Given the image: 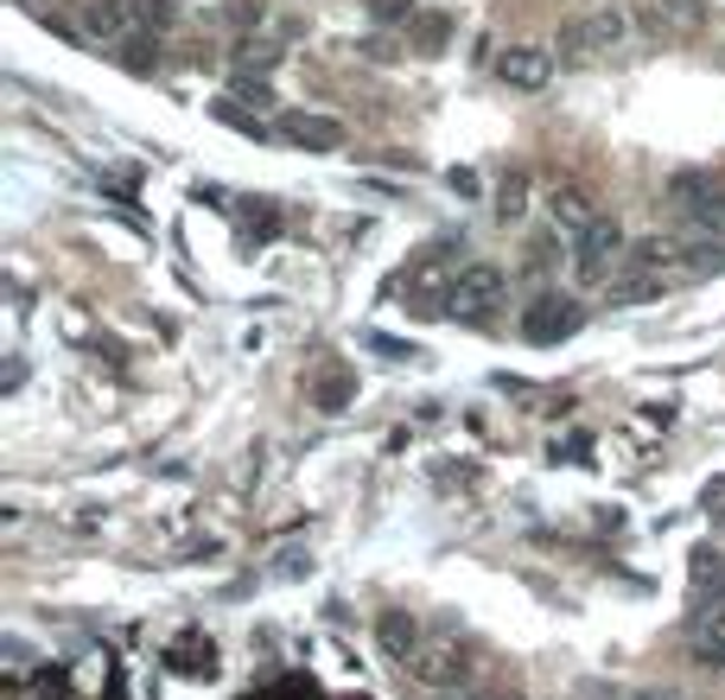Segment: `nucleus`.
Returning a JSON list of instances; mask_svg holds the SVG:
<instances>
[{"label":"nucleus","mask_w":725,"mask_h":700,"mask_svg":"<svg viewBox=\"0 0 725 700\" xmlns=\"http://www.w3.org/2000/svg\"><path fill=\"white\" fill-rule=\"evenodd\" d=\"M503 293H509V274L491 268V261H471L452 274V293H445V318H484V312L503 306Z\"/></svg>","instance_id":"f257e3e1"},{"label":"nucleus","mask_w":725,"mask_h":700,"mask_svg":"<svg viewBox=\"0 0 725 700\" xmlns=\"http://www.w3.org/2000/svg\"><path fill=\"white\" fill-rule=\"evenodd\" d=\"M618 255H623L618 217H592V230L572 242V281L579 286H605L611 281V268H618Z\"/></svg>","instance_id":"f03ea898"},{"label":"nucleus","mask_w":725,"mask_h":700,"mask_svg":"<svg viewBox=\"0 0 725 700\" xmlns=\"http://www.w3.org/2000/svg\"><path fill=\"white\" fill-rule=\"evenodd\" d=\"M630 20H623L618 7H592V13H572L567 27H560V58H605L618 45Z\"/></svg>","instance_id":"7ed1b4c3"},{"label":"nucleus","mask_w":725,"mask_h":700,"mask_svg":"<svg viewBox=\"0 0 725 700\" xmlns=\"http://www.w3.org/2000/svg\"><path fill=\"white\" fill-rule=\"evenodd\" d=\"M408 675H414L427 694H452V688L471 675V662H465V649L452 644V637H427V644L408 656Z\"/></svg>","instance_id":"20e7f679"},{"label":"nucleus","mask_w":725,"mask_h":700,"mask_svg":"<svg viewBox=\"0 0 725 700\" xmlns=\"http://www.w3.org/2000/svg\"><path fill=\"white\" fill-rule=\"evenodd\" d=\"M579 325H586V306L567 300V293H547V300H535V306L522 312V337H528V344H542V351H547V344H567Z\"/></svg>","instance_id":"39448f33"},{"label":"nucleus","mask_w":725,"mask_h":700,"mask_svg":"<svg viewBox=\"0 0 725 700\" xmlns=\"http://www.w3.org/2000/svg\"><path fill=\"white\" fill-rule=\"evenodd\" d=\"M687 579H694L700 618H706V624H725V554H713V547H694Z\"/></svg>","instance_id":"423d86ee"},{"label":"nucleus","mask_w":725,"mask_h":700,"mask_svg":"<svg viewBox=\"0 0 725 700\" xmlns=\"http://www.w3.org/2000/svg\"><path fill=\"white\" fill-rule=\"evenodd\" d=\"M496 77L509 83V90H547V77H554V58H547L542 45H509V52L496 58Z\"/></svg>","instance_id":"0eeeda50"},{"label":"nucleus","mask_w":725,"mask_h":700,"mask_svg":"<svg viewBox=\"0 0 725 700\" xmlns=\"http://www.w3.org/2000/svg\"><path fill=\"white\" fill-rule=\"evenodd\" d=\"M547 217H554V230H560V236H572V242H579V236L592 230L598 210L586 205V191H572V185H554V191H547Z\"/></svg>","instance_id":"6e6552de"},{"label":"nucleus","mask_w":725,"mask_h":700,"mask_svg":"<svg viewBox=\"0 0 725 700\" xmlns=\"http://www.w3.org/2000/svg\"><path fill=\"white\" fill-rule=\"evenodd\" d=\"M281 134L293 140V147H312V154H332V147H344V122H332V115H286Z\"/></svg>","instance_id":"1a4fd4ad"},{"label":"nucleus","mask_w":725,"mask_h":700,"mask_svg":"<svg viewBox=\"0 0 725 700\" xmlns=\"http://www.w3.org/2000/svg\"><path fill=\"white\" fill-rule=\"evenodd\" d=\"M376 644H382V656H395V662H408L420 644H427V630H420L408 612H382L376 618Z\"/></svg>","instance_id":"9d476101"},{"label":"nucleus","mask_w":725,"mask_h":700,"mask_svg":"<svg viewBox=\"0 0 725 700\" xmlns=\"http://www.w3.org/2000/svg\"><path fill=\"white\" fill-rule=\"evenodd\" d=\"M166 662L179 675H210V662H217V649H210V637H198V630H185L179 644L166 649Z\"/></svg>","instance_id":"9b49d317"},{"label":"nucleus","mask_w":725,"mask_h":700,"mask_svg":"<svg viewBox=\"0 0 725 700\" xmlns=\"http://www.w3.org/2000/svg\"><path fill=\"white\" fill-rule=\"evenodd\" d=\"M649 27H655V32H694L700 27V7H694V0H655V7H649Z\"/></svg>","instance_id":"f8f14e48"},{"label":"nucleus","mask_w":725,"mask_h":700,"mask_svg":"<svg viewBox=\"0 0 725 700\" xmlns=\"http://www.w3.org/2000/svg\"><path fill=\"white\" fill-rule=\"evenodd\" d=\"M83 27L96 32V39H122V32H128V7H122V0H96V7L83 13Z\"/></svg>","instance_id":"ddd939ff"},{"label":"nucleus","mask_w":725,"mask_h":700,"mask_svg":"<svg viewBox=\"0 0 725 700\" xmlns=\"http://www.w3.org/2000/svg\"><path fill=\"white\" fill-rule=\"evenodd\" d=\"M445 32H452V20H445V13H420V20H414V52L433 58V52L445 45Z\"/></svg>","instance_id":"4468645a"},{"label":"nucleus","mask_w":725,"mask_h":700,"mask_svg":"<svg viewBox=\"0 0 725 700\" xmlns=\"http://www.w3.org/2000/svg\"><path fill=\"white\" fill-rule=\"evenodd\" d=\"M350 395H357V376H350V369H337V376H325V383H318V395H312V401H318L325 415H337Z\"/></svg>","instance_id":"2eb2a0df"},{"label":"nucleus","mask_w":725,"mask_h":700,"mask_svg":"<svg viewBox=\"0 0 725 700\" xmlns=\"http://www.w3.org/2000/svg\"><path fill=\"white\" fill-rule=\"evenodd\" d=\"M694 662H706V669H725V624H706L694 637Z\"/></svg>","instance_id":"dca6fc26"},{"label":"nucleus","mask_w":725,"mask_h":700,"mask_svg":"<svg viewBox=\"0 0 725 700\" xmlns=\"http://www.w3.org/2000/svg\"><path fill=\"white\" fill-rule=\"evenodd\" d=\"M369 13H376L382 27H414V20H420V0H369Z\"/></svg>","instance_id":"f3484780"},{"label":"nucleus","mask_w":725,"mask_h":700,"mask_svg":"<svg viewBox=\"0 0 725 700\" xmlns=\"http://www.w3.org/2000/svg\"><path fill=\"white\" fill-rule=\"evenodd\" d=\"M210 115H217L223 128H235V134H255V140H261V134H267V128H261V122H255V115H242V103H235V96H223V103L210 108Z\"/></svg>","instance_id":"a211bd4d"},{"label":"nucleus","mask_w":725,"mask_h":700,"mask_svg":"<svg viewBox=\"0 0 725 700\" xmlns=\"http://www.w3.org/2000/svg\"><path fill=\"white\" fill-rule=\"evenodd\" d=\"M522 198H528V185L503 179V191H496V217H503V223H522Z\"/></svg>","instance_id":"6ab92c4d"},{"label":"nucleus","mask_w":725,"mask_h":700,"mask_svg":"<svg viewBox=\"0 0 725 700\" xmlns=\"http://www.w3.org/2000/svg\"><path fill=\"white\" fill-rule=\"evenodd\" d=\"M235 103H274V96H267V83H261V71H242V77H235Z\"/></svg>","instance_id":"aec40b11"},{"label":"nucleus","mask_w":725,"mask_h":700,"mask_svg":"<svg viewBox=\"0 0 725 700\" xmlns=\"http://www.w3.org/2000/svg\"><path fill=\"white\" fill-rule=\"evenodd\" d=\"M362 344H369V351H382V357H408V364H414V344H401V337H382V332H369Z\"/></svg>","instance_id":"412c9836"},{"label":"nucleus","mask_w":725,"mask_h":700,"mask_svg":"<svg viewBox=\"0 0 725 700\" xmlns=\"http://www.w3.org/2000/svg\"><path fill=\"white\" fill-rule=\"evenodd\" d=\"M242 71H261V77H267V71H274V45H242Z\"/></svg>","instance_id":"4be33fe9"},{"label":"nucleus","mask_w":725,"mask_h":700,"mask_svg":"<svg viewBox=\"0 0 725 700\" xmlns=\"http://www.w3.org/2000/svg\"><path fill=\"white\" fill-rule=\"evenodd\" d=\"M306 567H312L306 554H300V547H286L281 561H274V579H300V573H306Z\"/></svg>","instance_id":"5701e85b"},{"label":"nucleus","mask_w":725,"mask_h":700,"mask_svg":"<svg viewBox=\"0 0 725 700\" xmlns=\"http://www.w3.org/2000/svg\"><path fill=\"white\" fill-rule=\"evenodd\" d=\"M637 700H674V694H655V688H643V694H637Z\"/></svg>","instance_id":"b1692460"}]
</instances>
